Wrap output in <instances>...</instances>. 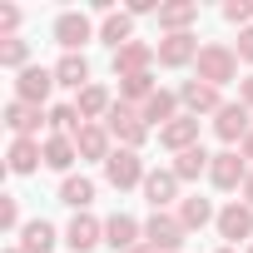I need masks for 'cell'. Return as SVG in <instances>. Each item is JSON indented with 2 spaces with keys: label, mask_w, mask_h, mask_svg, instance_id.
<instances>
[{
  "label": "cell",
  "mask_w": 253,
  "mask_h": 253,
  "mask_svg": "<svg viewBox=\"0 0 253 253\" xmlns=\"http://www.w3.org/2000/svg\"><path fill=\"white\" fill-rule=\"evenodd\" d=\"M60 204H70L75 213H84V209L94 204V179H84V174H70V179L60 184Z\"/></svg>",
  "instance_id": "83f0119b"
},
{
  "label": "cell",
  "mask_w": 253,
  "mask_h": 253,
  "mask_svg": "<svg viewBox=\"0 0 253 253\" xmlns=\"http://www.w3.org/2000/svg\"><path fill=\"white\" fill-rule=\"evenodd\" d=\"M20 30V5H0V40H15Z\"/></svg>",
  "instance_id": "e575fe53"
},
{
  "label": "cell",
  "mask_w": 253,
  "mask_h": 253,
  "mask_svg": "<svg viewBox=\"0 0 253 253\" xmlns=\"http://www.w3.org/2000/svg\"><path fill=\"white\" fill-rule=\"evenodd\" d=\"M144 199H149L154 213H164V209L179 199V174H174V169H149V179H144Z\"/></svg>",
  "instance_id": "4fadbf2b"
},
{
  "label": "cell",
  "mask_w": 253,
  "mask_h": 253,
  "mask_svg": "<svg viewBox=\"0 0 253 253\" xmlns=\"http://www.w3.org/2000/svg\"><path fill=\"white\" fill-rule=\"evenodd\" d=\"M194 20H199V5H194V0H169V5L159 10V30H164V35H189Z\"/></svg>",
  "instance_id": "7402d4cb"
},
{
  "label": "cell",
  "mask_w": 253,
  "mask_h": 253,
  "mask_svg": "<svg viewBox=\"0 0 253 253\" xmlns=\"http://www.w3.org/2000/svg\"><path fill=\"white\" fill-rule=\"evenodd\" d=\"M104 179L124 194V189H144V179H149V169H144V159H139V149H114L109 159H104Z\"/></svg>",
  "instance_id": "3957f363"
},
{
  "label": "cell",
  "mask_w": 253,
  "mask_h": 253,
  "mask_svg": "<svg viewBox=\"0 0 253 253\" xmlns=\"http://www.w3.org/2000/svg\"><path fill=\"white\" fill-rule=\"evenodd\" d=\"M104 243H109L114 253H129V248L144 243V228H139L129 213H114V218H104Z\"/></svg>",
  "instance_id": "9a60e30c"
},
{
  "label": "cell",
  "mask_w": 253,
  "mask_h": 253,
  "mask_svg": "<svg viewBox=\"0 0 253 253\" xmlns=\"http://www.w3.org/2000/svg\"><path fill=\"white\" fill-rule=\"evenodd\" d=\"M50 89H55V70H45V65H30V70L15 75V99H25L35 109L50 99Z\"/></svg>",
  "instance_id": "9c48e42d"
},
{
  "label": "cell",
  "mask_w": 253,
  "mask_h": 253,
  "mask_svg": "<svg viewBox=\"0 0 253 253\" xmlns=\"http://www.w3.org/2000/svg\"><path fill=\"white\" fill-rule=\"evenodd\" d=\"M248 119H253L248 104H223V109L213 114V134H218L223 144H243V139L253 134V124H248Z\"/></svg>",
  "instance_id": "ba28073f"
},
{
  "label": "cell",
  "mask_w": 253,
  "mask_h": 253,
  "mask_svg": "<svg viewBox=\"0 0 253 253\" xmlns=\"http://www.w3.org/2000/svg\"><path fill=\"white\" fill-rule=\"evenodd\" d=\"M243 253H253V243H248V248H243Z\"/></svg>",
  "instance_id": "7bdbcfd3"
},
{
  "label": "cell",
  "mask_w": 253,
  "mask_h": 253,
  "mask_svg": "<svg viewBox=\"0 0 253 253\" xmlns=\"http://www.w3.org/2000/svg\"><path fill=\"white\" fill-rule=\"evenodd\" d=\"M0 65L5 70H30V45L15 35V40H0Z\"/></svg>",
  "instance_id": "1f68e13d"
},
{
  "label": "cell",
  "mask_w": 253,
  "mask_h": 253,
  "mask_svg": "<svg viewBox=\"0 0 253 253\" xmlns=\"http://www.w3.org/2000/svg\"><path fill=\"white\" fill-rule=\"evenodd\" d=\"M159 144L174 149V154L194 149V144H199V119H194V114H179L174 124H164V129H159Z\"/></svg>",
  "instance_id": "44dd1931"
},
{
  "label": "cell",
  "mask_w": 253,
  "mask_h": 253,
  "mask_svg": "<svg viewBox=\"0 0 253 253\" xmlns=\"http://www.w3.org/2000/svg\"><path fill=\"white\" fill-rule=\"evenodd\" d=\"M5 164H10V174H35V169L45 164V144H40V139H10Z\"/></svg>",
  "instance_id": "ffe728a7"
},
{
  "label": "cell",
  "mask_w": 253,
  "mask_h": 253,
  "mask_svg": "<svg viewBox=\"0 0 253 253\" xmlns=\"http://www.w3.org/2000/svg\"><path fill=\"white\" fill-rule=\"evenodd\" d=\"M209 164H213V154L204 149V144H194V149H184V154H174V174H179V184H194L199 174H209Z\"/></svg>",
  "instance_id": "d4e9b609"
},
{
  "label": "cell",
  "mask_w": 253,
  "mask_h": 253,
  "mask_svg": "<svg viewBox=\"0 0 253 253\" xmlns=\"http://www.w3.org/2000/svg\"><path fill=\"white\" fill-rule=\"evenodd\" d=\"M179 218H184V228L194 233V228H204V223H218V213H213V204L209 199H179Z\"/></svg>",
  "instance_id": "f546056e"
},
{
  "label": "cell",
  "mask_w": 253,
  "mask_h": 253,
  "mask_svg": "<svg viewBox=\"0 0 253 253\" xmlns=\"http://www.w3.org/2000/svg\"><path fill=\"white\" fill-rule=\"evenodd\" d=\"M154 89H159V84H154V75H124V80H119V104H134V109H144Z\"/></svg>",
  "instance_id": "f1b7e54d"
},
{
  "label": "cell",
  "mask_w": 253,
  "mask_h": 253,
  "mask_svg": "<svg viewBox=\"0 0 253 253\" xmlns=\"http://www.w3.org/2000/svg\"><path fill=\"white\" fill-rule=\"evenodd\" d=\"M154 60H159V50H154L149 40H129L124 50H114V75H119V80H124V75H149Z\"/></svg>",
  "instance_id": "30bf717a"
},
{
  "label": "cell",
  "mask_w": 253,
  "mask_h": 253,
  "mask_svg": "<svg viewBox=\"0 0 253 253\" xmlns=\"http://www.w3.org/2000/svg\"><path fill=\"white\" fill-rule=\"evenodd\" d=\"M184 238H189V228H184V218L179 213H154L149 223H144V243H154L159 253H179L184 248Z\"/></svg>",
  "instance_id": "277c9868"
},
{
  "label": "cell",
  "mask_w": 253,
  "mask_h": 253,
  "mask_svg": "<svg viewBox=\"0 0 253 253\" xmlns=\"http://www.w3.org/2000/svg\"><path fill=\"white\" fill-rule=\"evenodd\" d=\"M20 253H50L55 248V223H45V218H30L25 228H20V243H15Z\"/></svg>",
  "instance_id": "4316f807"
},
{
  "label": "cell",
  "mask_w": 253,
  "mask_h": 253,
  "mask_svg": "<svg viewBox=\"0 0 253 253\" xmlns=\"http://www.w3.org/2000/svg\"><path fill=\"white\" fill-rule=\"evenodd\" d=\"M213 253H238V248H213Z\"/></svg>",
  "instance_id": "60d3db41"
},
{
  "label": "cell",
  "mask_w": 253,
  "mask_h": 253,
  "mask_svg": "<svg viewBox=\"0 0 253 253\" xmlns=\"http://www.w3.org/2000/svg\"><path fill=\"white\" fill-rule=\"evenodd\" d=\"M223 20L238 25V30H248V25H253V0H228V5H223Z\"/></svg>",
  "instance_id": "d6a6232c"
},
{
  "label": "cell",
  "mask_w": 253,
  "mask_h": 253,
  "mask_svg": "<svg viewBox=\"0 0 253 253\" xmlns=\"http://www.w3.org/2000/svg\"><path fill=\"white\" fill-rule=\"evenodd\" d=\"M238 194H243V204H248V209H253V174H248V179H243V189H238Z\"/></svg>",
  "instance_id": "74e56055"
},
{
  "label": "cell",
  "mask_w": 253,
  "mask_h": 253,
  "mask_svg": "<svg viewBox=\"0 0 253 253\" xmlns=\"http://www.w3.org/2000/svg\"><path fill=\"white\" fill-rule=\"evenodd\" d=\"M238 154H243V159H248V164H253V134H248V139H243V144H238Z\"/></svg>",
  "instance_id": "f35d334b"
},
{
  "label": "cell",
  "mask_w": 253,
  "mask_h": 253,
  "mask_svg": "<svg viewBox=\"0 0 253 253\" xmlns=\"http://www.w3.org/2000/svg\"><path fill=\"white\" fill-rule=\"evenodd\" d=\"M129 253H159V248H154V243H139V248H129Z\"/></svg>",
  "instance_id": "ab89813d"
},
{
  "label": "cell",
  "mask_w": 253,
  "mask_h": 253,
  "mask_svg": "<svg viewBox=\"0 0 253 253\" xmlns=\"http://www.w3.org/2000/svg\"><path fill=\"white\" fill-rule=\"evenodd\" d=\"M0 228H5V233H20V204L5 194V199H0Z\"/></svg>",
  "instance_id": "836d02e7"
},
{
  "label": "cell",
  "mask_w": 253,
  "mask_h": 253,
  "mask_svg": "<svg viewBox=\"0 0 253 253\" xmlns=\"http://www.w3.org/2000/svg\"><path fill=\"white\" fill-rule=\"evenodd\" d=\"M84 40H94V20H89L84 10H60V20H55V45H60L65 55H80Z\"/></svg>",
  "instance_id": "5b68a950"
},
{
  "label": "cell",
  "mask_w": 253,
  "mask_h": 253,
  "mask_svg": "<svg viewBox=\"0 0 253 253\" xmlns=\"http://www.w3.org/2000/svg\"><path fill=\"white\" fill-rule=\"evenodd\" d=\"M5 124H10L15 139H35L40 124H45V114H40L35 104H25V99H10V104H5Z\"/></svg>",
  "instance_id": "e0dca14e"
},
{
  "label": "cell",
  "mask_w": 253,
  "mask_h": 253,
  "mask_svg": "<svg viewBox=\"0 0 253 253\" xmlns=\"http://www.w3.org/2000/svg\"><path fill=\"white\" fill-rule=\"evenodd\" d=\"M154 50H159V65H164V70H184V65H194V60H199V50H204V45H199L194 35H164Z\"/></svg>",
  "instance_id": "7c38bea8"
},
{
  "label": "cell",
  "mask_w": 253,
  "mask_h": 253,
  "mask_svg": "<svg viewBox=\"0 0 253 253\" xmlns=\"http://www.w3.org/2000/svg\"><path fill=\"white\" fill-rule=\"evenodd\" d=\"M233 55L253 65V25H248V30H238V45H233Z\"/></svg>",
  "instance_id": "d590c367"
},
{
  "label": "cell",
  "mask_w": 253,
  "mask_h": 253,
  "mask_svg": "<svg viewBox=\"0 0 253 253\" xmlns=\"http://www.w3.org/2000/svg\"><path fill=\"white\" fill-rule=\"evenodd\" d=\"M75 149H80V159H109L114 154V139H109V129L104 124H80L75 129Z\"/></svg>",
  "instance_id": "2e32d148"
},
{
  "label": "cell",
  "mask_w": 253,
  "mask_h": 253,
  "mask_svg": "<svg viewBox=\"0 0 253 253\" xmlns=\"http://www.w3.org/2000/svg\"><path fill=\"white\" fill-rule=\"evenodd\" d=\"M238 104H248V109H253V75H243V80H238Z\"/></svg>",
  "instance_id": "8d00e7d4"
},
{
  "label": "cell",
  "mask_w": 253,
  "mask_h": 253,
  "mask_svg": "<svg viewBox=\"0 0 253 253\" xmlns=\"http://www.w3.org/2000/svg\"><path fill=\"white\" fill-rule=\"evenodd\" d=\"M65 243H70L75 253H89V248H99V243H104V223H99L94 213H75V218H70V228H65Z\"/></svg>",
  "instance_id": "5bb4252c"
},
{
  "label": "cell",
  "mask_w": 253,
  "mask_h": 253,
  "mask_svg": "<svg viewBox=\"0 0 253 253\" xmlns=\"http://www.w3.org/2000/svg\"><path fill=\"white\" fill-rule=\"evenodd\" d=\"M179 104H184V114H218L223 109V99H218V89L213 84H204V80H184L179 84Z\"/></svg>",
  "instance_id": "8fae6325"
},
{
  "label": "cell",
  "mask_w": 253,
  "mask_h": 253,
  "mask_svg": "<svg viewBox=\"0 0 253 253\" xmlns=\"http://www.w3.org/2000/svg\"><path fill=\"white\" fill-rule=\"evenodd\" d=\"M45 124H50V134H70V139H75V129H80L84 119H80L75 104H55V109L45 114Z\"/></svg>",
  "instance_id": "4dcf8cb0"
},
{
  "label": "cell",
  "mask_w": 253,
  "mask_h": 253,
  "mask_svg": "<svg viewBox=\"0 0 253 253\" xmlns=\"http://www.w3.org/2000/svg\"><path fill=\"white\" fill-rule=\"evenodd\" d=\"M5 253H20V248H5Z\"/></svg>",
  "instance_id": "b9f144b4"
},
{
  "label": "cell",
  "mask_w": 253,
  "mask_h": 253,
  "mask_svg": "<svg viewBox=\"0 0 253 253\" xmlns=\"http://www.w3.org/2000/svg\"><path fill=\"white\" fill-rule=\"evenodd\" d=\"M104 129H109V139H119V149H139V144L149 139L144 109H134V104H119V99H114V109L104 114Z\"/></svg>",
  "instance_id": "7a4b0ae2"
},
{
  "label": "cell",
  "mask_w": 253,
  "mask_h": 253,
  "mask_svg": "<svg viewBox=\"0 0 253 253\" xmlns=\"http://www.w3.org/2000/svg\"><path fill=\"white\" fill-rule=\"evenodd\" d=\"M75 109H80V119H84V124H99V119L114 109V94H109L104 84H84V89L75 94Z\"/></svg>",
  "instance_id": "d6986e66"
},
{
  "label": "cell",
  "mask_w": 253,
  "mask_h": 253,
  "mask_svg": "<svg viewBox=\"0 0 253 253\" xmlns=\"http://www.w3.org/2000/svg\"><path fill=\"white\" fill-rule=\"evenodd\" d=\"M179 89H154L149 94V104H144V124H149V129H164V124H174L179 119Z\"/></svg>",
  "instance_id": "ac0fdd59"
},
{
  "label": "cell",
  "mask_w": 253,
  "mask_h": 253,
  "mask_svg": "<svg viewBox=\"0 0 253 253\" xmlns=\"http://www.w3.org/2000/svg\"><path fill=\"white\" fill-rule=\"evenodd\" d=\"M99 40H104L109 50H124V45L134 40V15H129V10H114V15H104V20H99Z\"/></svg>",
  "instance_id": "cb8c5ba5"
},
{
  "label": "cell",
  "mask_w": 253,
  "mask_h": 253,
  "mask_svg": "<svg viewBox=\"0 0 253 253\" xmlns=\"http://www.w3.org/2000/svg\"><path fill=\"white\" fill-rule=\"evenodd\" d=\"M55 84H65V89H75V94H80L84 84H94V80H89V60H84V55H60V60H55Z\"/></svg>",
  "instance_id": "603a6c76"
},
{
  "label": "cell",
  "mask_w": 253,
  "mask_h": 253,
  "mask_svg": "<svg viewBox=\"0 0 253 253\" xmlns=\"http://www.w3.org/2000/svg\"><path fill=\"white\" fill-rule=\"evenodd\" d=\"M218 238H228V248H238V243L248 248L253 243V209L238 204V199L228 209H218Z\"/></svg>",
  "instance_id": "52a82bcc"
},
{
  "label": "cell",
  "mask_w": 253,
  "mask_h": 253,
  "mask_svg": "<svg viewBox=\"0 0 253 253\" xmlns=\"http://www.w3.org/2000/svg\"><path fill=\"white\" fill-rule=\"evenodd\" d=\"M194 80H204V84H213V89H223V84H233L238 80V55H233V45H204L199 50V60H194Z\"/></svg>",
  "instance_id": "6da1fadb"
},
{
  "label": "cell",
  "mask_w": 253,
  "mask_h": 253,
  "mask_svg": "<svg viewBox=\"0 0 253 253\" xmlns=\"http://www.w3.org/2000/svg\"><path fill=\"white\" fill-rule=\"evenodd\" d=\"M75 159H80V149H75V139H70V134H50V139H45V164H50V169H60L65 179H70Z\"/></svg>",
  "instance_id": "484cf974"
},
{
  "label": "cell",
  "mask_w": 253,
  "mask_h": 253,
  "mask_svg": "<svg viewBox=\"0 0 253 253\" xmlns=\"http://www.w3.org/2000/svg\"><path fill=\"white\" fill-rule=\"evenodd\" d=\"M248 174H253V164H248L238 149H223V154H213V164H209V179H213V189H223V194L243 189Z\"/></svg>",
  "instance_id": "8992f818"
}]
</instances>
